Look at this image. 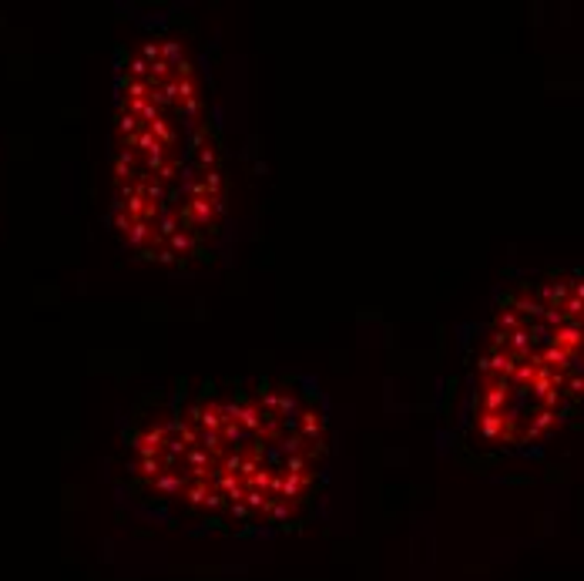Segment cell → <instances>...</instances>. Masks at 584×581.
<instances>
[{
    "instance_id": "1",
    "label": "cell",
    "mask_w": 584,
    "mask_h": 581,
    "mask_svg": "<svg viewBox=\"0 0 584 581\" xmlns=\"http://www.w3.org/2000/svg\"><path fill=\"white\" fill-rule=\"evenodd\" d=\"M333 461V400L302 373L178 380L121 427L138 501L219 534L299 527L326 498Z\"/></svg>"
},
{
    "instance_id": "2",
    "label": "cell",
    "mask_w": 584,
    "mask_h": 581,
    "mask_svg": "<svg viewBox=\"0 0 584 581\" xmlns=\"http://www.w3.org/2000/svg\"><path fill=\"white\" fill-rule=\"evenodd\" d=\"M108 225L125 252L165 272L212 266L232 232L215 88L195 40L168 24L114 51Z\"/></svg>"
},
{
    "instance_id": "3",
    "label": "cell",
    "mask_w": 584,
    "mask_h": 581,
    "mask_svg": "<svg viewBox=\"0 0 584 581\" xmlns=\"http://www.w3.org/2000/svg\"><path fill=\"white\" fill-rule=\"evenodd\" d=\"M584 410V269L514 282L467 336L453 390V437L517 457Z\"/></svg>"
}]
</instances>
